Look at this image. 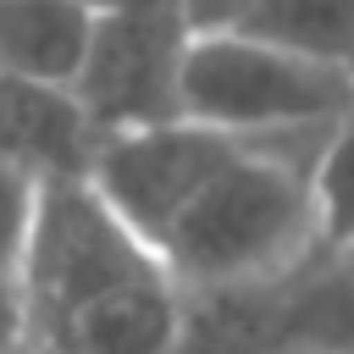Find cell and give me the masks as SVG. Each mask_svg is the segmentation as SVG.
<instances>
[{"label":"cell","mask_w":354,"mask_h":354,"mask_svg":"<svg viewBox=\"0 0 354 354\" xmlns=\"http://www.w3.org/2000/svg\"><path fill=\"white\" fill-rule=\"evenodd\" d=\"M183 337H177V354H293L282 348L271 332H260L227 293H199V299H183Z\"/></svg>","instance_id":"obj_9"},{"label":"cell","mask_w":354,"mask_h":354,"mask_svg":"<svg viewBox=\"0 0 354 354\" xmlns=\"http://www.w3.org/2000/svg\"><path fill=\"white\" fill-rule=\"evenodd\" d=\"M249 138H227L199 122H160V127H133V133H105L88 188L149 243L177 227V216L205 194V183L243 149Z\"/></svg>","instance_id":"obj_4"},{"label":"cell","mask_w":354,"mask_h":354,"mask_svg":"<svg viewBox=\"0 0 354 354\" xmlns=\"http://www.w3.org/2000/svg\"><path fill=\"white\" fill-rule=\"evenodd\" d=\"M199 28H238L354 72V0H194Z\"/></svg>","instance_id":"obj_8"},{"label":"cell","mask_w":354,"mask_h":354,"mask_svg":"<svg viewBox=\"0 0 354 354\" xmlns=\"http://www.w3.org/2000/svg\"><path fill=\"white\" fill-rule=\"evenodd\" d=\"M100 138L105 133L94 127V116L72 88L0 72V171L33 188L88 183Z\"/></svg>","instance_id":"obj_6"},{"label":"cell","mask_w":354,"mask_h":354,"mask_svg":"<svg viewBox=\"0 0 354 354\" xmlns=\"http://www.w3.org/2000/svg\"><path fill=\"white\" fill-rule=\"evenodd\" d=\"M155 277L171 271L88 183L39 188L17 271L22 354H72V343L111 304Z\"/></svg>","instance_id":"obj_2"},{"label":"cell","mask_w":354,"mask_h":354,"mask_svg":"<svg viewBox=\"0 0 354 354\" xmlns=\"http://www.w3.org/2000/svg\"><path fill=\"white\" fill-rule=\"evenodd\" d=\"M33 199L39 188L0 171V354H22V310H17V271L33 227Z\"/></svg>","instance_id":"obj_11"},{"label":"cell","mask_w":354,"mask_h":354,"mask_svg":"<svg viewBox=\"0 0 354 354\" xmlns=\"http://www.w3.org/2000/svg\"><path fill=\"white\" fill-rule=\"evenodd\" d=\"M183 122L227 138H310L354 111V72L238 28H199L183 61Z\"/></svg>","instance_id":"obj_3"},{"label":"cell","mask_w":354,"mask_h":354,"mask_svg":"<svg viewBox=\"0 0 354 354\" xmlns=\"http://www.w3.org/2000/svg\"><path fill=\"white\" fill-rule=\"evenodd\" d=\"M194 22L183 11H122L94 17V39L72 94L100 133H133L183 122V61Z\"/></svg>","instance_id":"obj_5"},{"label":"cell","mask_w":354,"mask_h":354,"mask_svg":"<svg viewBox=\"0 0 354 354\" xmlns=\"http://www.w3.org/2000/svg\"><path fill=\"white\" fill-rule=\"evenodd\" d=\"M94 39L83 0H0V72L72 88Z\"/></svg>","instance_id":"obj_7"},{"label":"cell","mask_w":354,"mask_h":354,"mask_svg":"<svg viewBox=\"0 0 354 354\" xmlns=\"http://www.w3.org/2000/svg\"><path fill=\"white\" fill-rule=\"evenodd\" d=\"M321 144L326 133L243 144L205 183V194L177 216V227L155 249L183 299L271 288L321 254V221H315Z\"/></svg>","instance_id":"obj_1"},{"label":"cell","mask_w":354,"mask_h":354,"mask_svg":"<svg viewBox=\"0 0 354 354\" xmlns=\"http://www.w3.org/2000/svg\"><path fill=\"white\" fill-rule=\"evenodd\" d=\"M315 221L321 249H354V111L326 133L315 155Z\"/></svg>","instance_id":"obj_10"}]
</instances>
